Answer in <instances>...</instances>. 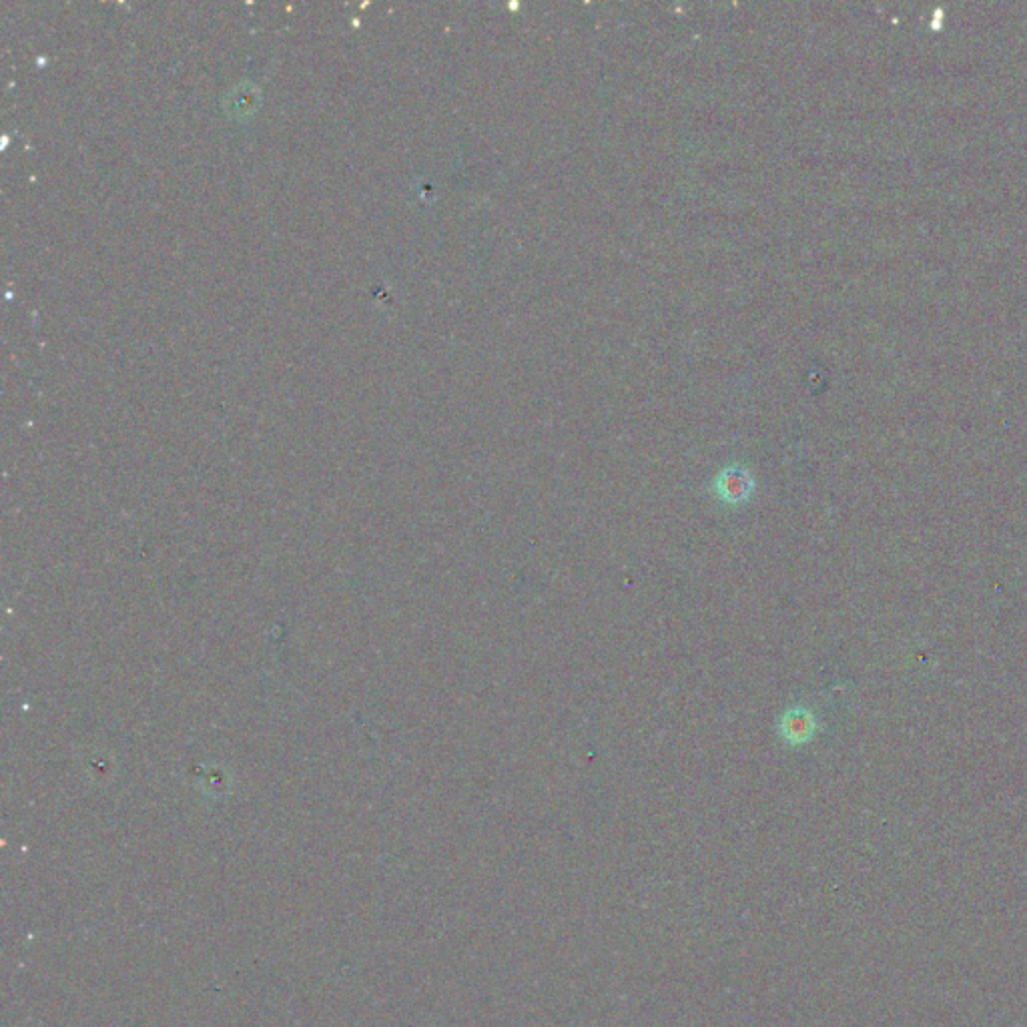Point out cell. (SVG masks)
Returning a JSON list of instances; mask_svg holds the SVG:
<instances>
[{"label": "cell", "mask_w": 1027, "mask_h": 1027, "mask_svg": "<svg viewBox=\"0 0 1027 1027\" xmlns=\"http://www.w3.org/2000/svg\"><path fill=\"white\" fill-rule=\"evenodd\" d=\"M713 488L723 504L741 506L751 500V496L755 494L757 482L747 468L733 464L717 474Z\"/></svg>", "instance_id": "obj_1"}, {"label": "cell", "mask_w": 1027, "mask_h": 1027, "mask_svg": "<svg viewBox=\"0 0 1027 1027\" xmlns=\"http://www.w3.org/2000/svg\"><path fill=\"white\" fill-rule=\"evenodd\" d=\"M817 717L807 707H791L779 719V735L791 747H801L817 735Z\"/></svg>", "instance_id": "obj_2"}]
</instances>
